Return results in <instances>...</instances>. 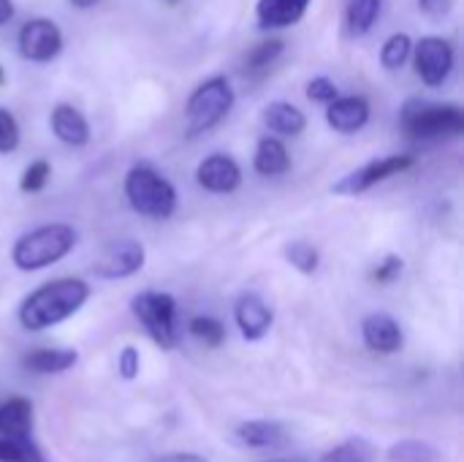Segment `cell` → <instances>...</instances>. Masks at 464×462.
<instances>
[{
  "mask_svg": "<svg viewBox=\"0 0 464 462\" xmlns=\"http://www.w3.org/2000/svg\"><path fill=\"white\" fill-rule=\"evenodd\" d=\"M90 300V286L82 278H60L30 291L19 305V324L27 332L52 329L76 316Z\"/></svg>",
  "mask_w": 464,
  "mask_h": 462,
  "instance_id": "obj_1",
  "label": "cell"
},
{
  "mask_svg": "<svg viewBox=\"0 0 464 462\" xmlns=\"http://www.w3.org/2000/svg\"><path fill=\"white\" fill-rule=\"evenodd\" d=\"M79 242V234L68 223H46L22 234L11 248V261L22 272H38L63 261Z\"/></svg>",
  "mask_w": 464,
  "mask_h": 462,
  "instance_id": "obj_2",
  "label": "cell"
},
{
  "mask_svg": "<svg viewBox=\"0 0 464 462\" xmlns=\"http://www.w3.org/2000/svg\"><path fill=\"white\" fill-rule=\"evenodd\" d=\"M125 199L128 204L152 221H166L177 210V191L174 185L152 166L139 163L125 174Z\"/></svg>",
  "mask_w": 464,
  "mask_h": 462,
  "instance_id": "obj_3",
  "label": "cell"
},
{
  "mask_svg": "<svg viewBox=\"0 0 464 462\" xmlns=\"http://www.w3.org/2000/svg\"><path fill=\"white\" fill-rule=\"evenodd\" d=\"M402 128L411 139L421 142L457 139L464 133V112L457 103L411 101L402 109Z\"/></svg>",
  "mask_w": 464,
  "mask_h": 462,
  "instance_id": "obj_4",
  "label": "cell"
},
{
  "mask_svg": "<svg viewBox=\"0 0 464 462\" xmlns=\"http://www.w3.org/2000/svg\"><path fill=\"white\" fill-rule=\"evenodd\" d=\"M234 101H237V95L226 76H209L207 82H201L185 103L188 133L196 136V133L212 131L234 109Z\"/></svg>",
  "mask_w": 464,
  "mask_h": 462,
  "instance_id": "obj_5",
  "label": "cell"
},
{
  "mask_svg": "<svg viewBox=\"0 0 464 462\" xmlns=\"http://www.w3.org/2000/svg\"><path fill=\"white\" fill-rule=\"evenodd\" d=\"M136 321L144 327L150 340L163 351H171L179 340L177 329V300L166 291H141L130 300Z\"/></svg>",
  "mask_w": 464,
  "mask_h": 462,
  "instance_id": "obj_6",
  "label": "cell"
},
{
  "mask_svg": "<svg viewBox=\"0 0 464 462\" xmlns=\"http://www.w3.org/2000/svg\"><path fill=\"white\" fill-rule=\"evenodd\" d=\"M454 46L451 41L440 38V35H424L419 44H413V63H416V74L427 87H440L451 71H454Z\"/></svg>",
  "mask_w": 464,
  "mask_h": 462,
  "instance_id": "obj_7",
  "label": "cell"
},
{
  "mask_svg": "<svg viewBox=\"0 0 464 462\" xmlns=\"http://www.w3.org/2000/svg\"><path fill=\"white\" fill-rule=\"evenodd\" d=\"M413 163H416L413 155H389V158H378V161H370V163H364L362 169L345 174L340 182L332 185V191H334L337 196H359V193L370 191L372 185H378V182H383V180H389V177H397V174L408 172Z\"/></svg>",
  "mask_w": 464,
  "mask_h": 462,
  "instance_id": "obj_8",
  "label": "cell"
},
{
  "mask_svg": "<svg viewBox=\"0 0 464 462\" xmlns=\"http://www.w3.org/2000/svg\"><path fill=\"white\" fill-rule=\"evenodd\" d=\"M19 52L30 63H49L63 52V30L57 27L54 19L35 16L22 25L19 30Z\"/></svg>",
  "mask_w": 464,
  "mask_h": 462,
  "instance_id": "obj_9",
  "label": "cell"
},
{
  "mask_svg": "<svg viewBox=\"0 0 464 462\" xmlns=\"http://www.w3.org/2000/svg\"><path fill=\"white\" fill-rule=\"evenodd\" d=\"M147 261V251L141 242L136 240H120V242H111L101 259L95 261L92 272L103 280H122V278H130L136 272H141Z\"/></svg>",
  "mask_w": 464,
  "mask_h": 462,
  "instance_id": "obj_10",
  "label": "cell"
},
{
  "mask_svg": "<svg viewBox=\"0 0 464 462\" xmlns=\"http://www.w3.org/2000/svg\"><path fill=\"white\" fill-rule=\"evenodd\" d=\"M196 182L209 193H234L239 188V182H242V169L231 155L215 152V155H207L198 163Z\"/></svg>",
  "mask_w": 464,
  "mask_h": 462,
  "instance_id": "obj_11",
  "label": "cell"
},
{
  "mask_svg": "<svg viewBox=\"0 0 464 462\" xmlns=\"http://www.w3.org/2000/svg\"><path fill=\"white\" fill-rule=\"evenodd\" d=\"M234 321H237L242 338L256 343L269 335V329L275 324V313L258 294H242L234 305Z\"/></svg>",
  "mask_w": 464,
  "mask_h": 462,
  "instance_id": "obj_12",
  "label": "cell"
},
{
  "mask_svg": "<svg viewBox=\"0 0 464 462\" xmlns=\"http://www.w3.org/2000/svg\"><path fill=\"white\" fill-rule=\"evenodd\" d=\"M362 338L364 346L375 354H397L405 343L402 327L389 313H370L362 321Z\"/></svg>",
  "mask_w": 464,
  "mask_h": 462,
  "instance_id": "obj_13",
  "label": "cell"
},
{
  "mask_svg": "<svg viewBox=\"0 0 464 462\" xmlns=\"http://www.w3.org/2000/svg\"><path fill=\"white\" fill-rule=\"evenodd\" d=\"M326 123L337 133H356L370 123V101L364 95H337L326 103Z\"/></svg>",
  "mask_w": 464,
  "mask_h": 462,
  "instance_id": "obj_14",
  "label": "cell"
},
{
  "mask_svg": "<svg viewBox=\"0 0 464 462\" xmlns=\"http://www.w3.org/2000/svg\"><path fill=\"white\" fill-rule=\"evenodd\" d=\"M49 125H52V133L68 144V147H84L90 142V123L87 117L71 106V103H57L52 109V117H49Z\"/></svg>",
  "mask_w": 464,
  "mask_h": 462,
  "instance_id": "obj_15",
  "label": "cell"
},
{
  "mask_svg": "<svg viewBox=\"0 0 464 462\" xmlns=\"http://www.w3.org/2000/svg\"><path fill=\"white\" fill-rule=\"evenodd\" d=\"M310 0H258L256 19L264 30L294 27L304 19Z\"/></svg>",
  "mask_w": 464,
  "mask_h": 462,
  "instance_id": "obj_16",
  "label": "cell"
},
{
  "mask_svg": "<svg viewBox=\"0 0 464 462\" xmlns=\"http://www.w3.org/2000/svg\"><path fill=\"white\" fill-rule=\"evenodd\" d=\"M237 438H239V444H245L250 449H280V447L288 444L285 425H280L275 419H250V422H242L237 428Z\"/></svg>",
  "mask_w": 464,
  "mask_h": 462,
  "instance_id": "obj_17",
  "label": "cell"
},
{
  "mask_svg": "<svg viewBox=\"0 0 464 462\" xmlns=\"http://www.w3.org/2000/svg\"><path fill=\"white\" fill-rule=\"evenodd\" d=\"M264 125L280 136H299L307 128V117L299 106L288 101H275L264 109Z\"/></svg>",
  "mask_w": 464,
  "mask_h": 462,
  "instance_id": "obj_18",
  "label": "cell"
},
{
  "mask_svg": "<svg viewBox=\"0 0 464 462\" xmlns=\"http://www.w3.org/2000/svg\"><path fill=\"white\" fill-rule=\"evenodd\" d=\"M253 169L261 177H280L291 169V155L277 136H264L253 155Z\"/></svg>",
  "mask_w": 464,
  "mask_h": 462,
  "instance_id": "obj_19",
  "label": "cell"
},
{
  "mask_svg": "<svg viewBox=\"0 0 464 462\" xmlns=\"http://www.w3.org/2000/svg\"><path fill=\"white\" fill-rule=\"evenodd\" d=\"M79 362L76 349H35L24 357V368L38 376H57Z\"/></svg>",
  "mask_w": 464,
  "mask_h": 462,
  "instance_id": "obj_20",
  "label": "cell"
},
{
  "mask_svg": "<svg viewBox=\"0 0 464 462\" xmlns=\"http://www.w3.org/2000/svg\"><path fill=\"white\" fill-rule=\"evenodd\" d=\"M33 403L24 398H8L0 403V436L8 438H22L33 433Z\"/></svg>",
  "mask_w": 464,
  "mask_h": 462,
  "instance_id": "obj_21",
  "label": "cell"
},
{
  "mask_svg": "<svg viewBox=\"0 0 464 462\" xmlns=\"http://www.w3.org/2000/svg\"><path fill=\"white\" fill-rule=\"evenodd\" d=\"M381 8H383V0H348V5H345V25H348V33H351L353 38L367 35V33L372 30V25L378 22Z\"/></svg>",
  "mask_w": 464,
  "mask_h": 462,
  "instance_id": "obj_22",
  "label": "cell"
},
{
  "mask_svg": "<svg viewBox=\"0 0 464 462\" xmlns=\"http://www.w3.org/2000/svg\"><path fill=\"white\" fill-rule=\"evenodd\" d=\"M386 462H440V452L430 441L402 438L386 449Z\"/></svg>",
  "mask_w": 464,
  "mask_h": 462,
  "instance_id": "obj_23",
  "label": "cell"
},
{
  "mask_svg": "<svg viewBox=\"0 0 464 462\" xmlns=\"http://www.w3.org/2000/svg\"><path fill=\"white\" fill-rule=\"evenodd\" d=\"M375 460V447L362 438V436H353L337 447H332L329 452L321 455L318 462H372Z\"/></svg>",
  "mask_w": 464,
  "mask_h": 462,
  "instance_id": "obj_24",
  "label": "cell"
},
{
  "mask_svg": "<svg viewBox=\"0 0 464 462\" xmlns=\"http://www.w3.org/2000/svg\"><path fill=\"white\" fill-rule=\"evenodd\" d=\"M0 462H49L30 436L8 438L0 436Z\"/></svg>",
  "mask_w": 464,
  "mask_h": 462,
  "instance_id": "obj_25",
  "label": "cell"
},
{
  "mask_svg": "<svg viewBox=\"0 0 464 462\" xmlns=\"http://www.w3.org/2000/svg\"><path fill=\"white\" fill-rule=\"evenodd\" d=\"M411 52H413L411 35H408V33H394V35H389L386 44L381 46V63H383V68L397 71V68H402V65L408 63Z\"/></svg>",
  "mask_w": 464,
  "mask_h": 462,
  "instance_id": "obj_26",
  "label": "cell"
},
{
  "mask_svg": "<svg viewBox=\"0 0 464 462\" xmlns=\"http://www.w3.org/2000/svg\"><path fill=\"white\" fill-rule=\"evenodd\" d=\"M285 259L294 270H299L302 275H313L321 264V253L310 245V242H302V240H294L285 245Z\"/></svg>",
  "mask_w": 464,
  "mask_h": 462,
  "instance_id": "obj_27",
  "label": "cell"
},
{
  "mask_svg": "<svg viewBox=\"0 0 464 462\" xmlns=\"http://www.w3.org/2000/svg\"><path fill=\"white\" fill-rule=\"evenodd\" d=\"M188 329H190V335L196 340H201L209 349H218L226 340V327L218 319H212V316H196V319H190Z\"/></svg>",
  "mask_w": 464,
  "mask_h": 462,
  "instance_id": "obj_28",
  "label": "cell"
},
{
  "mask_svg": "<svg viewBox=\"0 0 464 462\" xmlns=\"http://www.w3.org/2000/svg\"><path fill=\"white\" fill-rule=\"evenodd\" d=\"M283 54V41L280 38H272V41H261L258 46H253L245 57V68L250 74H258V71H266L277 57Z\"/></svg>",
  "mask_w": 464,
  "mask_h": 462,
  "instance_id": "obj_29",
  "label": "cell"
},
{
  "mask_svg": "<svg viewBox=\"0 0 464 462\" xmlns=\"http://www.w3.org/2000/svg\"><path fill=\"white\" fill-rule=\"evenodd\" d=\"M49 177H52L49 161H33V163L24 169V174H22V180H19V188H22L24 193H38V191L46 188Z\"/></svg>",
  "mask_w": 464,
  "mask_h": 462,
  "instance_id": "obj_30",
  "label": "cell"
},
{
  "mask_svg": "<svg viewBox=\"0 0 464 462\" xmlns=\"http://www.w3.org/2000/svg\"><path fill=\"white\" fill-rule=\"evenodd\" d=\"M19 147V123L16 117L0 106V155H8Z\"/></svg>",
  "mask_w": 464,
  "mask_h": 462,
  "instance_id": "obj_31",
  "label": "cell"
},
{
  "mask_svg": "<svg viewBox=\"0 0 464 462\" xmlns=\"http://www.w3.org/2000/svg\"><path fill=\"white\" fill-rule=\"evenodd\" d=\"M337 95H340V90H337V84H334L329 76H315V79H310V84H307V98L315 101V103H329V101H334Z\"/></svg>",
  "mask_w": 464,
  "mask_h": 462,
  "instance_id": "obj_32",
  "label": "cell"
},
{
  "mask_svg": "<svg viewBox=\"0 0 464 462\" xmlns=\"http://www.w3.org/2000/svg\"><path fill=\"white\" fill-rule=\"evenodd\" d=\"M402 267H405V261L400 259V256H386L375 270H372V280L378 283V286H386V283H394L400 275H402Z\"/></svg>",
  "mask_w": 464,
  "mask_h": 462,
  "instance_id": "obj_33",
  "label": "cell"
},
{
  "mask_svg": "<svg viewBox=\"0 0 464 462\" xmlns=\"http://www.w3.org/2000/svg\"><path fill=\"white\" fill-rule=\"evenodd\" d=\"M141 370V357H139V349L133 346H125L117 357V373L125 378V381H133Z\"/></svg>",
  "mask_w": 464,
  "mask_h": 462,
  "instance_id": "obj_34",
  "label": "cell"
},
{
  "mask_svg": "<svg viewBox=\"0 0 464 462\" xmlns=\"http://www.w3.org/2000/svg\"><path fill=\"white\" fill-rule=\"evenodd\" d=\"M419 8L432 19H443L454 8V0H419Z\"/></svg>",
  "mask_w": 464,
  "mask_h": 462,
  "instance_id": "obj_35",
  "label": "cell"
},
{
  "mask_svg": "<svg viewBox=\"0 0 464 462\" xmlns=\"http://www.w3.org/2000/svg\"><path fill=\"white\" fill-rule=\"evenodd\" d=\"M155 462H209L204 455L196 452H171V455H160Z\"/></svg>",
  "mask_w": 464,
  "mask_h": 462,
  "instance_id": "obj_36",
  "label": "cell"
},
{
  "mask_svg": "<svg viewBox=\"0 0 464 462\" xmlns=\"http://www.w3.org/2000/svg\"><path fill=\"white\" fill-rule=\"evenodd\" d=\"M11 16H14V3L11 0H0V25L11 22Z\"/></svg>",
  "mask_w": 464,
  "mask_h": 462,
  "instance_id": "obj_37",
  "label": "cell"
},
{
  "mask_svg": "<svg viewBox=\"0 0 464 462\" xmlns=\"http://www.w3.org/2000/svg\"><path fill=\"white\" fill-rule=\"evenodd\" d=\"M68 3H71L73 8H82V11H84V8H92V5H98L101 0H68Z\"/></svg>",
  "mask_w": 464,
  "mask_h": 462,
  "instance_id": "obj_38",
  "label": "cell"
},
{
  "mask_svg": "<svg viewBox=\"0 0 464 462\" xmlns=\"http://www.w3.org/2000/svg\"><path fill=\"white\" fill-rule=\"evenodd\" d=\"M264 462H304V460H299V457H277V460H264Z\"/></svg>",
  "mask_w": 464,
  "mask_h": 462,
  "instance_id": "obj_39",
  "label": "cell"
},
{
  "mask_svg": "<svg viewBox=\"0 0 464 462\" xmlns=\"http://www.w3.org/2000/svg\"><path fill=\"white\" fill-rule=\"evenodd\" d=\"M5 82V74H3V65H0V84Z\"/></svg>",
  "mask_w": 464,
  "mask_h": 462,
  "instance_id": "obj_40",
  "label": "cell"
},
{
  "mask_svg": "<svg viewBox=\"0 0 464 462\" xmlns=\"http://www.w3.org/2000/svg\"><path fill=\"white\" fill-rule=\"evenodd\" d=\"M166 3H169V5H174V3H179V0H166Z\"/></svg>",
  "mask_w": 464,
  "mask_h": 462,
  "instance_id": "obj_41",
  "label": "cell"
}]
</instances>
